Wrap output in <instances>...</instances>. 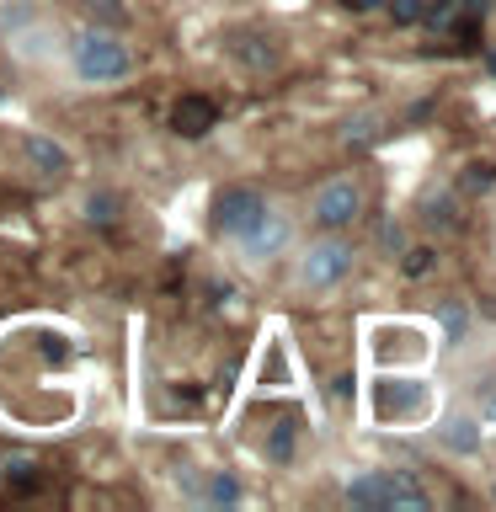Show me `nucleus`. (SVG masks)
I'll use <instances>...</instances> for the list:
<instances>
[{
  "label": "nucleus",
  "instance_id": "nucleus-1",
  "mask_svg": "<svg viewBox=\"0 0 496 512\" xmlns=\"http://www.w3.org/2000/svg\"><path fill=\"white\" fill-rule=\"evenodd\" d=\"M59 59L70 64L75 86H91V91H112V86H123V80H134V70H139L128 38H123V32H112V27H80V32H70Z\"/></svg>",
  "mask_w": 496,
  "mask_h": 512
},
{
  "label": "nucleus",
  "instance_id": "nucleus-2",
  "mask_svg": "<svg viewBox=\"0 0 496 512\" xmlns=\"http://www.w3.org/2000/svg\"><path fill=\"white\" fill-rule=\"evenodd\" d=\"M352 262H358V246L347 240V230H326L294 256V283L304 294H326V288H342L352 278Z\"/></svg>",
  "mask_w": 496,
  "mask_h": 512
},
{
  "label": "nucleus",
  "instance_id": "nucleus-3",
  "mask_svg": "<svg viewBox=\"0 0 496 512\" xmlns=\"http://www.w3.org/2000/svg\"><path fill=\"white\" fill-rule=\"evenodd\" d=\"M267 208V192L262 187H251V182H230V187H219L214 192V203H208V230H214L219 240H235L251 230V219Z\"/></svg>",
  "mask_w": 496,
  "mask_h": 512
},
{
  "label": "nucleus",
  "instance_id": "nucleus-4",
  "mask_svg": "<svg viewBox=\"0 0 496 512\" xmlns=\"http://www.w3.org/2000/svg\"><path fill=\"white\" fill-rule=\"evenodd\" d=\"M363 208H368V198H363L358 176H326L310 198V219L320 230H352L363 219Z\"/></svg>",
  "mask_w": 496,
  "mask_h": 512
},
{
  "label": "nucleus",
  "instance_id": "nucleus-5",
  "mask_svg": "<svg viewBox=\"0 0 496 512\" xmlns=\"http://www.w3.org/2000/svg\"><path fill=\"white\" fill-rule=\"evenodd\" d=\"M294 246V219L283 214L278 203H267L262 214L251 219V230L235 240V251H240V262L246 267H267V262H278V256Z\"/></svg>",
  "mask_w": 496,
  "mask_h": 512
},
{
  "label": "nucleus",
  "instance_id": "nucleus-6",
  "mask_svg": "<svg viewBox=\"0 0 496 512\" xmlns=\"http://www.w3.org/2000/svg\"><path fill=\"white\" fill-rule=\"evenodd\" d=\"M374 416L379 422H395V427H416L432 416V390L427 379H390L374 400Z\"/></svg>",
  "mask_w": 496,
  "mask_h": 512
},
{
  "label": "nucleus",
  "instance_id": "nucleus-7",
  "mask_svg": "<svg viewBox=\"0 0 496 512\" xmlns=\"http://www.w3.org/2000/svg\"><path fill=\"white\" fill-rule=\"evenodd\" d=\"M16 155H22V166L32 176H43V182H64V176L75 171V155L64 150L54 134H38V128H22V134H16Z\"/></svg>",
  "mask_w": 496,
  "mask_h": 512
},
{
  "label": "nucleus",
  "instance_id": "nucleus-8",
  "mask_svg": "<svg viewBox=\"0 0 496 512\" xmlns=\"http://www.w3.org/2000/svg\"><path fill=\"white\" fill-rule=\"evenodd\" d=\"M11 59L16 64H32V70H43V64H54L64 54V32L48 22V16H38V22H27L22 32H11Z\"/></svg>",
  "mask_w": 496,
  "mask_h": 512
},
{
  "label": "nucleus",
  "instance_id": "nucleus-9",
  "mask_svg": "<svg viewBox=\"0 0 496 512\" xmlns=\"http://www.w3.org/2000/svg\"><path fill=\"white\" fill-rule=\"evenodd\" d=\"M438 443L454 459H480V448H486V427H480L475 411H448L438 422Z\"/></svg>",
  "mask_w": 496,
  "mask_h": 512
},
{
  "label": "nucleus",
  "instance_id": "nucleus-10",
  "mask_svg": "<svg viewBox=\"0 0 496 512\" xmlns=\"http://www.w3.org/2000/svg\"><path fill=\"white\" fill-rule=\"evenodd\" d=\"M432 491L411 470H384V512H427Z\"/></svg>",
  "mask_w": 496,
  "mask_h": 512
},
{
  "label": "nucleus",
  "instance_id": "nucleus-11",
  "mask_svg": "<svg viewBox=\"0 0 496 512\" xmlns=\"http://www.w3.org/2000/svg\"><path fill=\"white\" fill-rule=\"evenodd\" d=\"M342 496L358 512H384V470H352L342 480Z\"/></svg>",
  "mask_w": 496,
  "mask_h": 512
},
{
  "label": "nucleus",
  "instance_id": "nucleus-12",
  "mask_svg": "<svg viewBox=\"0 0 496 512\" xmlns=\"http://www.w3.org/2000/svg\"><path fill=\"white\" fill-rule=\"evenodd\" d=\"M171 128L187 139H203L208 128H214V102H208V96H182V102L171 107Z\"/></svg>",
  "mask_w": 496,
  "mask_h": 512
},
{
  "label": "nucleus",
  "instance_id": "nucleus-13",
  "mask_svg": "<svg viewBox=\"0 0 496 512\" xmlns=\"http://www.w3.org/2000/svg\"><path fill=\"white\" fill-rule=\"evenodd\" d=\"M192 496H198V502H208V507H240V502H246V486H240L230 470H208V480H203Z\"/></svg>",
  "mask_w": 496,
  "mask_h": 512
},
{
  "label": "nucleus",
  "instance_id": "nucleus-14",
  "mask_svg": "<svg viewBox=\"0 0 496 512\" xmlns=\"http://www.w3.org/2000/svg\"><path fill=\"white\" fill-rule=\"evenodd\" d=\"M438 326H443V347L459 352L464 342H470V315H464V304H438Z\"/></svg>",
  "mask_w": 496,
  "mask_h": 512
},
{
  "label": "nucleus",
  "instance_id": "nucleus-15",
  "mask_svg": "<svg viewBox=\"0 0 496 512\" xmlns=\"http://www.w3.org/2000/svg\"><path fill=\"white\" fill-rule=\"evenodd\" d=\"M38 16H48L43 11V0H0V32H22L27 22H38Z\"/></svg>",
  "mask_w": 496,
  "mask_h": 512
},
{
  "label": "nucleus",
  "instance_id": "nucleus-16",
  "mask_svg": "<svg viewBox=\"0 0 496 512\" xmlns=\"http://www.w3.org/2000/svg\"><path fill=\"white\" fill-rule=\"evenodd\" d=\"M400 256H406V262H400V272H406V278H427V272L438 267V251H432V246H406Z\"/></svg>",
  "mask_w": 496,
  "mask_h": 512
},
{
  "label": "nucleus",
  "instance_id": "nucleus-17",
  "mask_svg": "<svg viewBox=\"0 0 496 512\" xmlns=\"http://www.w3.org/2000/svg\"><path fill=\"white\" fill-rule=\"evenodd\" d=\"M464 187H470V192H491L496 187V160H470V166H464Z\"/></svg>",
  "mask_w": 496,
  "mask_h": 512
},
{
  "label": "nucleus",
  "instance_id": "nucleus-18",
  "mask_svg": "<svg viewBox=\"0 0 496 512\" xmlns=\"http://www.w3.org/2000/svg\"><path fill=\"white\" fill-rule=\"evenodd\" d=\"M267 459H272V464H288V459H294V422H278V432H272V443H267Z\"/></svg>",
  "mask_w": 496,
  "mask_h": 512
},
{
  "label": "nucleus",
  "instance_id": "nucleus-19",
  "mask_svg": "<svg viewBox=\"0 0 496 512\" xmlns=\"http://www.w3.org/2000/svg\"><path fill=\"white\" fill-rule=\"evenodd\" d=\"M475 416H480V427H486V443H496V384H491V390H480Z\"/></svg>",
  "mask_w": 496,
  "mask_h": 512
},
{
  "label": "nucleus",
  "instance_id": "nucleus-20",
  "mask_svg": "<svg viewBox=\"0 0 496 512\" xmlns=\"http://www.w3.org/2000/svg\"><path fill=\"white\" fill-rule=\"evenodd\" d=\"M112 208H118V203H112L107 192H102V198H91V203H86V219H91V224H112V219H118Z\"/></svg>",
  "mask_w": 496,
  "mask_h": 512
},
{
  "label": "nucleus",
  "instance_id": "nucleus-21",
  "mask_svg": "<svg viewBox=\"0 0 496 512\" xmlns=\"http://www.w3.org/2000/svg\"><path fill=\"white\" fill-rule=\"evenodd\" d=\"M379 246H384V251H406V230H400V224L390 219V224L379 230Z\"/></svg>",
  "mask_w": 496,
  "mask_h": 512
},
{
  "label": "nucleus",
  "instance_id": "nucleus-22",
  "mask_svg": "<svg viewBox=\"0 0 496 512\" xmlns=\"http://www.w3.org/2000/svg\"><path fill=\"white\" fill-rule=\"evenodd\" d=\"M347 144H368L374 139V118H358V123H347V134H342Z\"/></svg>",
  "mask_w": 496,
  "mask_h": 512
},
{
  "label": "nucleus",
  "instance_id": "nucleus-23",
  "mask_svg": "<svg viewBox=\"0 0 496 512\" xmlns=\"http://www.w3.org/2000/svg\"><path fill=\"white\" fill-rule=\"evenodd\" d=\"M390 11H395V22H416V16H422V0H390Z\"/></svg>",
  "mask_w": 496,
  "mask_h": 512
}]
</instances>
